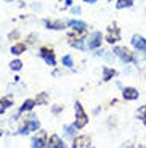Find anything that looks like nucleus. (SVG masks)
<instances>
[{
    "instance_id": "f03ea898",
    "label": "nucleus",
    "mask_w": 146,
    "mask_h": 148,
    "mask_svg": "<svg viewBox=\"0 0 146 148\" xmlns=\"http://www.w3.org/2000/svg\"><path fill=\"white\" fill-rule=\"evenodd\" d=\"M39 129V121H37L35 116H29V119L26 121V124L19 129V134L21 135H26V134L32 132V130H37Z\"/></svg>"
},
{
    "instance_id": "bb28decb",
    "label": "nucleus",
    "mask_w": 146,
    "mask_h": 148,
    "mask_svg": "<svg viewBox=\"0 0 146 148\" xmlns=\"http://www.w3.org/2000/svg\"><path fill=\"white\" fill-rule=\"evenodd\" d=\"M3 110H5L3 106H0V114H2V113H3Z\"/></svg>"
},
{
    "instance_id": "ddd939ff",
    "label": "nucleus",
    "mask_w": 146,
    "mask_h": 148,
    "mask_svg": "<svg viewBox=\"0 0 146 148\" xmlns=\"http://www.w3.org/2000/svg\"><path fill=\"white\" fill-rule=\"evenodd\" d=\"M35 105H37V101H34V100H26L24 103H23V106L19 108V111H21V113H24V111H31L34 106H35Z\"/></svg>"
},
{
    "instance_id": "dca6fc26",
    "label": "nucleus",
    "mask_w": 146,
    "mask_h": 148,
    "mask_svg": "<svg viewBox=\"0 0 146 148\" xmlns=\"http://www.w3.org/2000/svg\"><path fill=\"white\" fill-rule=\"evenodd\" d=\"M103 73H104V76H103V81H109L114 74H116V71L111 69V68H104V69H103Z\"/></svg>"
},
{
    "instance_id": "2eb2a0df",
    "label": "nucleus",
    "mask_w": 146,
    "mask_h": 148,
    "mask_svg": "<svg viewBox=\"0 0 146 148\" xmlns=\"http://www.w3.org/2000/svg\"><path fill=\"white\" fill-rule=\"evenodd\" d=\"M68 24H69L71 27H72V29H87V24H85V23H82V21H76V19H72V21H69L68 23Z\"/></svg>"
},
{
    "instance_id": "f3484780",
    "label": "nucleus",
    "mask_w": 146,
    "mask_h": 148,
    "mask_svg": "<svg viewBox=\"0 0 146 148\" xmlns=\"http://www.w3.org/2000/svg\"><path fill=\"white\" fill-rule=\"evenodd\" d=\"M0 105L3 108L11 106V105H13V98H11V97H3V98H0Z\"/></svg>"
},
{
    "instance_id": "20e7f679",
    "label": "nucleus",
    "mask_w": 146,
    "mask_h": 148,
    "mask_svg": "<svg viewBox=\"0 0 146 148\" xmlns=\"http://www.w3.org/2000/svg\"><path fill=\"white\" fill-rule=\"evenodd\" d=\"M106 40L109 42V44H116L117 40H121V32H119V29H117L116 26H111L109 29H108Z\"/></svg>"
},
{
    "instance_id": "b1692460",
    "label": "nucleus",
    "mask_w": 146,
    "mask_h": 148,
    "mask_svg": "<svg viewBox=\"0 0 146 148\" xmlns=\"http://www.w3.org/2000/svg\"><path fill=\"white\" fill-rule=\"evenodd\" d=\"M72 13H74V15H79V13H81V8H79V7H72Z\"/></svg>"
},
{
    "instance_id": "a211bd4d",
    "label": "nucleus",
    "mask_w": 146,
    "mask_h": 148,
    "mask_svg": "<svg viewBox=\"0 0 146 148\" xmlns=\"http://www.w3.org/2000/svg\"><path fill=\"white\" fill-rule=\"evenodd\" d=\"M133 3V0H117V8H125V7H130Z\"/></svg>"
},
{
    "instance_id": "c85d7f7f",
    "label": "nucleus",
    "mask_w": 146,
    "mask_h": 148,
    "mask_svg": "<svg viewBox=\"0 0 146 148\" xmlns=\"http://www.w3.org/2000/svg\"><path fill=\"white\" fill-rule=\"evenodd\" d=\"M109 2H113V0H109Z\"/></svg>"
},
{
    "instance_id": "1a4fd4ad",
    "label": "nucleus",
    "mask_w": 146,
    "mask_h": 148,
    "mask_svg": "<svg viewBox=\"0 0 146 148\" xmlns=\"http://www.w3.org/2000/svg\"><path fill=\"white\" fill-rule=\"evenodd\" d=\"M47 147H50V148H64V143H63V140L58 137V135H51V137L47 140Z\"/></svg>"
},
{
    "instance_id": "0eeeda50",
    "label": "nucleus",
    "mask_w": 146,
    "mask_h": 148,
    "mask_svg": "<svg viewBox=\"0 0 146 148\" xmlns=\"http://www.w3.org/2000/svg\"><path fill=\"white\" fill-rule=\"evenodd\" d=\"M90 137H87V135H81V137H76V140H74L72 147L74 148H87L90 147Z\"/></svg>"
},
{
    "instance_id": "a878e982",
    "label": "nucleus",
    "mask_w": 146,
    "mask_h": 148,
    "mask_svg": "<svg viewBox=\"0 0 146 148\" xmlns=\"http://www.w3.org/2000/svg\"><path fill=\"white\" fill-rule=\"evenodd\" d=\"M84 2H87V3H95L96 0H84Z\"/></svg>"
},
{
    "instance_id": "f8f14e48",
    "label": "nucleus",
    "mask_w": 146,
    "mask_h": 148,
    "mask_svg": "<svg viewBox=\"0 0 146 148\" xmlns=\"http://www.w3.org/2000/svg\"><path fill=\"white\" fill-rule=\"evenodd\" d=\"M45 24L48 26V29H63L64 27V24L61 21H53V19H47Z\"/></svg>"
},
{
    "instance_id": "6ab92c4d",
    "label": "nucleus",
    "mask_w": 146,
    "mask_h": 148,
    "mask_svg": "<svg viewBox=\"0 0 146 148\" xmlns=\"http://www.w3.org/2000/svg\"><path fill=\"white\" fill-rule=\"evenodd\" d=\"M21 66H23V63L19 61V60H15V61H11V63H10V68L13 71H19V69H21Z\"/></svg>"
},
{
    "instance_id": "6e6552de",
    "label": "nucleus",
    "mask_w": 146,
    "mask_h": 148,
    "mask_svg": "<svg viewBox=\"0 0 146 148\" xmlns=\"http://www.w3.org/2000/svg\"><path fill=\"white\" fill-rule=\"evenodd\" d=\"M101 40H103V36L101 32H93V36H91V40L88 42V48H98L100 45H101Z\"/></svg>"
},
{
    "instance_id": "9d476101",
    "label": "nucleus",
    "mask_w": 146,
    "mask_h": 148,
    "mask_svg": "<svg viewBox=\"0 0 146 148\" xmlns=\"http://www.w3.org/2000/svg\"><path fill=\"white\" fill-rule=\"evenodd\" d=\"M124 98L125 100H136V98H138V92H136V89H133V87H127V89L124 90Z\"/></svg>"
},
{
    "instance_id": "cd10ccee",
    "label": "nucleus",
    "mask_w": 146,
    "mask_h": 148,
    "mask_svg": "<svg viewBox=\"0 0 146 148\" xmlns=\"http://www.w3.org/2000/svg\"><path fill=\"white\" fill-rule=\"evenodd\" d=\"M5 2H13V0H5Z\"/></svg>"
},
{
    "instance_id": "412c9836",
    "label": "nucleus",
    "mask_w": 146,
    "mask_h": 148,
    "mask_svg": "<svg viewBox=\"0 0 146 148\" xmlns=\"http://www.w3.org/2000/svg\"><path fill=\"white\" fill-rule=\"evenodd\" d=\"M35 101H37V105H45L47 103V93H40Z\"/></svg>"
},
{
    "instance_id": "7ed1b4c3",
    "label": "nucleus",
    "mask_w": 146,
    "mask_h": 148,
    "mask_svg": "<svg viewBox=\"0 0 146 148\" xmlns=\"http://www.w3.org/2000/svg\"><path fill=\"white\" fill-rule=\"evenodd\" d=\"M114 53H116V55L119 56L124 63H130L132 60H133V55H132L127 48H124V47H116V48H114Z\"/></svg>"
},
{
    "instance_id": "4468645a",
    "label": "nucleus",
    "mask_w": 146,
    "mask_h": 148,
    "mask_svg": "<svg viewBox=\"0 0 146 148\" xmlns=\"http://www.w3.org/2000/svg\"><path fill=\"white\" fill-rule=\"evenodd\" d=\"M24 50H26V45L24 44H15L13 47H11L10 52L13 53V55H21V53H24Z\"/></svg>"
},
{
    "instance_id": "4be33fe9",
    "label": "nucleus",
    "mask_w": 146,
    "mask_h": 148,
    "mask_svg": "<svg viewBox=\"0 0 146 148\" xmlns=\"http://www.w3.org/2000/svg\"><path fill=\"white\" fill-rule=\"evenodd\" d=\"M71 45H72V47H77V48H84V42H82V39H77V40H71Z\"/></svg>"
},
{
    "instance_id": "39448f33",
    "label": "nucleus",
    "mask_w": 146,
    "mask_h": 148,
    "mask_svg": "<svg viewBox=\"0 0 146 148\" xmlns=\"http://www.w3.org/2000/svg\"><path fill=\"white\" fill-rule=\"evenodd\" d=\"M132 45L136 48V50H140V52L145 53L146 52V39L141 36H133L132 37Z\"/></svg>"
},
{
    "instance_id": "423d86ee",
    "label": "nucleus",
    "mask_w": 146,
    "mask_h": 148,
    "mask_svg": "<svg viewBox=\"0 0 146 148\" xmlns=\"http://www.w3.org/2000/svg\"><path fill=\"white\" fill-rule=\"evenodd\" d=\"M40 55H42V58L47 61V64H50V66H55V64H56L55 53L51 52V50H48V48H42V50H40Z\"/></svg>"
},
{
    "instance_id": "aec40b11",
    "label": "nucleus",
    "mask_w": 146,
    "mask_h": 148,
    "mask_svg": "<svg viewBox=\"0 0 146 148\" xmlns=\"http://www.w3.org/2000/svg\"><path fill=\"white\" fill-rule=\"evenodd\" d=\"M63 64L68 68H72V58H71V55H64L63 56Z\"/></svg>"
},
{
    "instance_id": "9b49d317",
    "label": "nucleus",
    "mask_w": 146,
    "mask_h": 148,
    "mask_svg": "<svg viewBox=\"0 0 146 148\" xmlns=\"http://www.w3.org/2000/svg\"><path fill=\"white\" fill-rule=\"evenodd\" d=\"M45 135H47V134L45 132H40V135H39V137H35L32 140V147H45V145H47V142H45Z\"/></svg>"
},
{
    "instance_id": "393cba45",
    "label": "nucleus",
    "mask_w": 146,
    "mask_h": 148,
    "mask_svg": "<svg viewBox=\"0 0 146 148\" xmlns=\"http://www.w3.org/2000/svg\"><path fill=\"white\" fill-rule=\"evenodd\" d=\"M53 111H55V113H59V111H61V106H55V108H53Z\"/></svg>"
},
{
    "instance_id": "5701e85b",
    "label": "nucleus",
    "mask_w": 146,
    "mask_h": 148,
    "mask_svg": "<svg viewBox=\"0 0 146 148\" xmlns=\"http://www.w3.org/2000/svg\"><path fill=\"white\" fill-rule=\"evenodd\" d=\"M77 129V126H76V124H72V126H68V127H66V135H72V134H74V130H76Z\"/></svg>"
},
{
    "instance_id": "f257e3e1",
    "label": "nucleus",
    "mask_w": 146,
    "mask_h": 148,
    "mask_svg": "<svg viewBox=\"0 0 146 148\" xmlns=\"http://www.w3.org/2000/svg\"><path fill=\"white\" fill-rule=\"evenodd\" d=\"M76 113H77V116H76V122H74V124L77 126V129H82V127H85V124L88 122V118L84 113V110H82L81 103H76Z\"/></svg>"
}]
</instances>
